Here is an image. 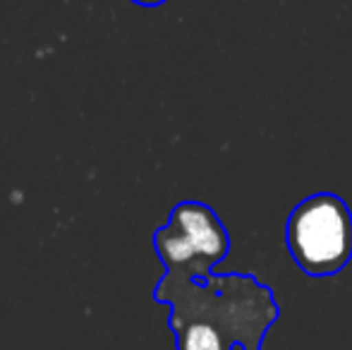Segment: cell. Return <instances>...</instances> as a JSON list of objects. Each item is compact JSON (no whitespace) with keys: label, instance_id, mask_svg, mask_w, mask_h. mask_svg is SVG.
Masks as SVG:
<instances>
[{"label":"cell","instance_id":"cell-3","mask_svg":"<svg viewBox=\"0 0 352 350\" xmlns=\"http://www.w3.org/2000/svg\"><path fill=\"white\" fill-rule=\"evenodd\" d=\"M153 250L168 274L206 283L230 252V235L209 204L187 199L173 206L170 221L153 233Z\"/></svg>","mask_w":352,"mask_h":350},{"label":"cell","instance_id":"cell-2","mask_svg":"<svg viewBox=\"0 0 352 350\" xmlns=\"http://www.w3.org/2000/svg\"><path fill=\"white\" fill-rule=\"evenodd\" d=\"M292 262L311 278L336 276L352 259V211L333 192L302 199L285 221Z\"/></svg>","mask_w":352,"mask_h":350},{"label":"cell","instance_id":"cell-4","mask_svg":"<svg viewBox=\"0 0 352 350\" xmlns=\"http://www.w3.org/2000/svg\"><path fill=\"white\" fill-rule=\"evenodd\" d=\"M135 5H142V8H158V5L168 3V0H132Z\"/></svg>","mask_w":352,"mask_h":350},{"label":"cell","instance_id":"cell-1","mask_svg":"<svg viewBox=\"0 0 352 350\" xmlns=\"http://www.w3.org/2000/svg\"><path fill=\"white\" fill-rule=\"evenodd\" d=\"M153 300L170 307L175 350H261L280 317L274 290L252 274H213L199 283L166 271Z\"/></svg>","mask_w":352,"mask_h":350}]
</instances>
